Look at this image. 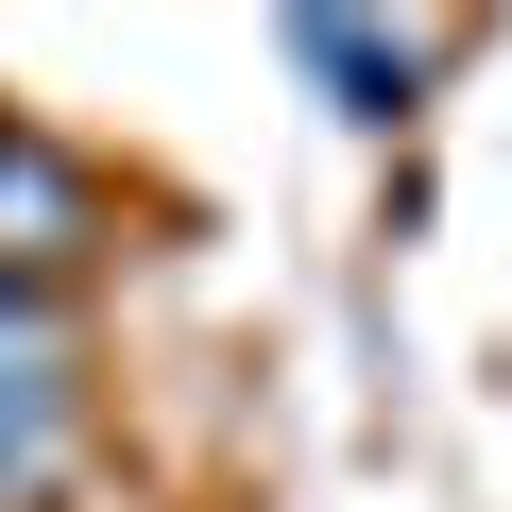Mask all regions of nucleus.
<instances>
[{
  "label": "nucleus",
  "mask_w": 512,
  "mask_h": 512,
  "mask_svg": "<svg viewBox=\"0 0 512 512\" xmlns=\"http://www.w3.org/2000/svg\"><path fill=\"white\" fill-rule=\"evenodd\" d=\"M103 171L52 137V120H18V103H0V274H35V291H69L86 274V256H103Z\"/></svg>",
  "instance_id": "f257e3e1"
},
{
  "label": "nucleus",
  "mask_w": 512,
  "mask_h": 512,
  "mask_svg": "<svg viewBox=\"0 0 512 512\" xmlns=\"http://www.w3.org/2000/svg\"><path fill=\"white\" fill-rule=\"evenodd\" d=\"M274 52H291V69H308V86H325V103L359 120V137L427 120V69H444V35H376V18H291Z\"/></svg>",
  "instance_id": "f03ea898"
}]
</instances>
